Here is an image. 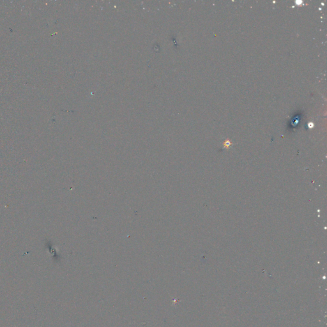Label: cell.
I'll return each instance as SVG.
<instances>
[{
  "mask_svg": "<svg viewBox=\"0 0 327 327\" xmlns=\"http://www.w3.org/2000/svg\"><path fill=\"white\" fill-rule=\"evenodd\" d=\"M296 3H297V5H300L301 4V3H302V1H296Z\"/></svg>",
  "mask_w": 327,
  "mask_h": 327,
  "instance_id": "obj_2",
  "label": "cell"
},
{
  "mask_svg": "<svg viewBox=\"0 0 327 327\" xmlns=\"http://www.w3.org/2000/svg\"><path fill=\"white\" fill-rule=\"evenodd\" d=\"M309 126L310 127H311V128H312V127H313V123H309Z\"/></svg>",
  "mask_w": 327,
  "mask_h": 327,
  "instance_id": "obj_3",
  "label": "cell"
},
{
  "mask_svg": "<svg viewBox=\"0 0 327 327\" xmlns=\"http://www.w3.org/2000/svg\"><path fill=\"white\" fill-rule=\"evenodd\" d=\"M231 144V143L230 141H226L224 143V146L226 147H229Z\"/></svg>",
  "mask_w": 327,
  "mask_h": 327,
  "instance_id": "obj_1",
  "label": "cell"
}]
</instances>
